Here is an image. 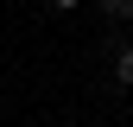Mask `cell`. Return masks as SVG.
<instances>
[{
	"label": "cell",
	"mask_w": 133,
	"mask_h": 127,
	"mask_svg": "<svg viewBox=\"0 0 133 127\" xmlns=\"http://www.w3.org/2000/svg\"><path fill=\"white\" fill-rule=\"evenodd\" d=\"M114 83L133 89V45H121V51H114Z\"/></svg>",
	"instance_id": "obj_1"
},
{
	"label": "cell",
	"mask_w": 133,
	"mask_h": 127,
	"mask_svg": "<svg viewBox=\"0 0 133 127\" xmlns=\"http://www.w3.org/2000/svg\"><path fill=\"white\" fill-rule=\"evenodd\" d=\"M102 13H108L114 26H133V0H102Z\"/></svg>",
	"instance_id": "obj_2"
},
{
	"label": "cell",
	"mask_w": 133,
	"mask_h": 127,
	"mask_svg": "<svg viewBox=\"0 0 133 127\" xmlns=\"http://www.w3.org/2000/svg\"><path fill=\"white\" fill-rule=\"evenodd\" d=\"M51 7H57V13H76V7H82V0H51Z\"/></svg>",
	"instance_id": "obj_3"
}]
</instances>
